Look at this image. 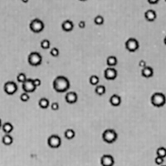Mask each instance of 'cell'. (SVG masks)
Returning a JSON list of instances; mask_svg holds the SVG:
<instances>
[{
  "label": "cell",
  "instance_id": "obj_1",
  "mask_svg": "<svg viewBox=\"0 0 166 166\" xmlns=\"http://www.w3.org/2000/svg\"><path fill=\"white\" fill-rule=\"evenodd\" d=\"M70 87V82L64 76H58L53 81V88L57 92H64Z\"/></svg>",
  "mask_w": 166,
  "mask_h": 166
},
{
  "label": "cell",
  "instance_id": "obj_2",
  "mask_svg": "<svg viewBox=\"0 0 166 166\" xmlns=\"http://www.w3.org/2000/svg\"><path fill=\"white\" fill-rule=\"evenodd\" d=\"M166 102V97L165 94L161 92L154 93L151 97V103L156 107H161Z\"/></svg>",
  "mask_w": 166,
  "mask_h": 166
},
{
  "label": "cell",
  "instance_id": "obj_3",
  "mask_svg": "<svg viewBox=\"0 0 166 166\" xmlns=\"http://www.w3.org/2000/svg\"><path fill=\"white\" fill-rule=\"evenodd\" d=\"M117 136L118 135L116 133L115 130L113 129H107L106 130L103 134H102V139L103 140L106 142V143L111 144L113 142H115V140H117Z\"/></svg>",
  "mask_w": 166,
  "mask_h": 166
},
{
  "label": "cell",
  "instance_id": "obj_4",
  "mask_svg": "<svg viewBox=\"0 0 166 166\" xmlns=\"http://www.w3.org/2000/svg\"><path fill=\"white\" fill-rule=\"evenodd\" d=\"M28 60L30 65H32V66H38V65H40L42 63V55L39 52H32L28 55Z\"/></svg>",
  "mask_w": 166,
  "mask_h": 166
},
{
  "label": "cell",
  "instance_id": "obj_5",
  "mask_svg": "<svg viewBox=\"0 0 166 166\" xmlns=\"http://www.w3.org/2000/svg\"><path fill=\"white\" fill-rule=\"evenodd\" d=\"M29 27H30L32 32H40L44 28V23H43V22L42 21L41 19H35L31 21Z\"/></svg>",
  "mask_w": 166,
  "mask_h": 166
},
{
  "label": "cell",
  "instance_id": "obj_6",
  "mask_svg": "<svg viewBox=\"0 0 166 166\" xmlns=\"http://www.w3.org/2000/svg\"><path fill=\"white\" fill-rule=\"evenodd\" d=\"M47 144L51 148L56 149L60 147L62 145V140L60 136H58L57 135H52L47 139Z\"/></svg>",
  "mask_w": 166,
  "mask_h": 166
},
{
  "label": "cell",
  "instance_id": "obj_7",
  "mask_svg": "<svg viewBox=\"0 0 166 166\" xmlns=\"http://www.w3.org/2000/svg\"><path fill=\"white\" fill-rule=\"evenodd\" d=\"M125 47L130 52L136 51L139 48V42L135 37H130L129 39L125 42Z\"/></svg>",
  "mask_w": 166,
  "mask_h": 166
},
{
  "label": "cell",
  "instance_id": "obj_8",
  "mask_svg": "<svg viewBox=\"0 0 166 166\" xmlns=\"http://www.w3.org/2000/svg\"><path fill=\"white\" fill-rule=\"evenodd\" d=\"M4 91L7 94L13 95V94H14V93L18 91V86H17V84L14 82H13V81L7 82L4 84Z\"/></svg>",
  "mask_w": 166,
  "mask_h": 166
},
{
  "label": "cell",
  "instance_id": "obj_9",
  "mask_svg": "<svg viewBox=\"0 0 166 166\" xmlns=\"http://www.w3.org/2000/svg\"><path fill=\"white\" fill-rule=\"evenodd\" d=\"M23 91L27 93L34 92L35 89H36V87H35V85L33 83V79H27L23 83Z\"/></svg>",
  "mask_w": 166,
  "mask_h": 166
},
{
  "label": "cell",
  "instance_id": "obj_10",
  "mask_svg": "<svg viewBox=\"0 0 166 166\" xmlns=\"http://www.w3.org/2000/svg\"><path fill=\"white\" fill-rule=\"evenodd\" d=\"M115 164V160L111 155H104L101 158V165L102 166H113Z\"/></svg>",
  "mask_w": 166,
  "mask_h": 166
},
{
  "label": "cell",
  "instance_id": "obj_11",
  "mask_svg": "<svg viewBox=\"0 0 166 166\" xmlns=\"http://www.w3.org/2000/svg\"><path fill=\"white\" fill-rule=\"evenodd\" d=\"M104 76L108 80H114L117 77V71L114 67H107L104 72Z\"/></svg>",
  "mask_w": 166,
  "mask_h": 166
},
{
  "label": "cell",
  "instance_id": "obj_12",
  "mask_svg": "<svg viewBox=\"0 0 166 166\" xmlns=\"http://www.w3.org/2000/svg\"><path fill=\"white\" fill-rule=\"evenodd\" d=\"M77 94L75 92H69L66 94V97H65V99L66 101L70 103V104H72V103H75V102L77 101Z\"/></svg>",
  "mask_w": 166,
  "mask_h": 166
},
{
  "label": "cell",
  "instance_id": "obj_13",
  "mask_svg": "<svg viewBox=\"0 0 166 166\" xmlns=\"http://www.w3.org/2000/svg\"><path fill=\"white\" fill-rule=\"evenodd\" d=\"M145 17L147 19L148 21H154L157 18L156 12L154 9H148L145 13Z\"/></svg>",
  "mask_w": 166,
  "mask_h": 166
},
{
  "label": "cell",
  "instance_id": "obj_14",
  "mask_svg": "<svg viewBox=\"0 0 166 166\" xmlns=\"http://www.w3.org/2000/svg\"><path fill=\"white\" fill-rule=\"evenodd\" d=\"M62 28L66 32H69L73 29L74 24L71 20H65L64 22L62 23Z\"/></svg>",
  "mask_w": 166,
  "mask_h": 166
},
{
  "label": "cell",
  "instance_id": "obj_15",
  "mask_svg": "<svg viewBox=\"0 0 166 166\" xmlns=\"http://www.w3.org/2000/svg\"><path fill=\"white\" fill-rule=\"evenodd\" d=\"M110 103L112 106H117L121 103V98L119 95L116 94H113L111 97H110Z\"/></svg>",
  "mask_w": 166,
  "mask_h": 166
},
{
  "label": "cell",
  "instance_id": "obj_16",
  "mask_svg": "<svg viewBox=\"0 0 166 166\" xmlns=\"http://www.w3.org/2000/svg\"><path fill=\"white\" fill-rule=\"evenodd\" d=\"M154 74V70L151 67H145L144 68H142L141 71V75L145 77H152Z\"/></svg>",
  "mask_w": 166,
  "mask_h": 166
},
{
  "label": "cell",
  "instance_id": "obj_17",
  "mask_svg": "<svg viewBox=\"0 0 166 166\" xmlns=\"http://www.w3.org/2000/svg\"><path fill=\"white\" fill-rule=\"evenodd\" d=\"M2 128H3V130H4V133L9 134V133L12 132V130H14V126H13V124H11L10 122H5L4 124L2 125Z\"/></svg>",
  "mask_w": 166,
  "mask_h": 166
},
{
  "label": "cell",
  "instance_id": "obj_18",
  "mask_svg": "<svg viewBox=\"0 0 166 166\" xmlns=\"http://www.w3.org/2000/svg\"><path fill=\"white\" fill-rule=\"evenodd\" d=\"M106 63L107 65L110 67H112L115 65L117 64V58L115 56H109L106 59Z\"/></svg>",
  "mask_w": 166,
  "mask_h": 166
},
{
  "label": "cell",
  "instance_id": "obj_19",
  "mask_svg": "<svg viewBox=\"0 0 166 166\" xmlns=\"http://www.w3.org/2000/svg\"><path fill=\"white\" fill-rule=\"evenodd\" d=\"M2 141H3V143L5 145H10L11 144L13 143L14 139L9 134H5L3 136V138H2Z\"/></svg>",
  "mask_w": 166,
  "mask_h": 166
},
{
  "label": "cell",
  "instance_id": "obj_20",
  "mask_svg": "<svg viewBox=\"0 0 166 166\" xmlns=\"http://www.w3.org/2000/svg\"><path fill=\"white\" fill-rule=\"evenodd\" d=\"M38 105H39V106L42 107V108L46 109V108H47V107L49 106V100H48L47 98L42 97V98H41V99L39 100Z\"/></svg>",
  "mask_w": 166,
  "mask_h": 166
},
{
  "label": "cell",
  "instance_id": "obj_21",
  "mask_svg": "<svg viewBox=\"0 0 166 166\" xmlns=\"http://www.w3.org/2000/svg\"><path fill=\"white\" fill-rule=\"evenodd\" d=\"M64 135L66 138L68 139V140H72V139H73L74 137H75L76 133H75V131H74V130L67 129L66 131H65Z\"/></svg>",
  "mask_w": 166,
  "mask_h": 166
},
{
  "label": "cell",
  "instance_id": "obj_22",
  "mask_svg": "<svg viewBox=\"0 0 166 166\" xmlns=\"http://www.w3.org/2000/svg\"><path fill=\"white\" fill-rule=\"evenodd\" d=\"M95 92L98 95H103L104 93L106 92V87L103 85H98L95 88Z\"/></svg>",
  "mask_w": 166,
  "mask_h": 166
},
{
  "label": "cell",
  "instance_id": "obj_23",
  "mask_svg": "<svg viewBox=\"0 0 166 166\" xmlns=\"http://www.w3.org/2000/svg\"><path fill=\"white\" fill-rule=\"evenodd\" d=\"M157 156L165 158L166 157V148L165 147H159L156 150Z\"/></svg>",
  "mask_w": 166,
  "mask_h": 166
},
{
  "label": "cell",
  "instance_id": "obj_24",
  "mask_svg": "<svg viewBox=\"0 0 166 166\" xmlns=\"http://www.w3.org/2000/svg\"><path fill=\"white\" fill-rule=\"evenodd\" d=\"M89 82L92 85H97L98 82H99V77H97V75H92V76L90 77Z\"/></svg>",
  "mask_w": 166,
  "mask_h": 166
},
{
  "label": "cell",
  "instance_id": "obj_25",
  "mask_svg": "<svg viewBox=\"0 0 166 166\" xmlns=\"http://www.w3.org/2000/svg\"><path fill=\"white\" fill-rule=\"evenodd\" d=\"M94 22L97 25H102V23H104V18L102 17V15H97L94 19Z\"/></svg>",
  "mask_w": 166,
  "mask_h": 166
},
{
  "label": "cell",
  "instance_id": "obj_26",
  "mask_svg": "<svg viewBox=\"0 0 166 166\" xmlns=\"http://www.w3.org/2000/svg\"><path fill=\"white\" fill-rule=\"evenodd\" d=\"M50 44H51V43H50V41L47 40V39H43V40H42L41 42V47L43 49H47V48H49Z\"/></svg>",
  "mask_w": 166,
  "mask_h": 166
},
{
  "label": "cell",
  "instance_id": "obj_27",
  "mask_svg": "<svg viewBox=\"0 0 166 166\" xmlns=\"http://www.w3.org/2000/svg\"><path fill=\"white\" fill-rule=\"evenodd\" d=\"M17 79H18V81H19V82H22L23 83L26 80H27V77H26V75L25 73H23V72H21V73H19L18 76H17Z\"/></svg>",
  "mask_w": 166,
  "mask_h": 166
},
{
  "label": "cell",
  "instance_id": "obj_28",
  "mask_svg": "<svg viewBox=\"0 0 166 166\" xmlns=\"http://www.w3.org/2000/svg\"><path fill=\"white\" fill-rule=\"evenodd\" d=\"M29 95H28V93L27 92H24V93H22L21 94V96H20V99L23 101V102H28V100H29Z\"/></svg>",
  "mask_w": 166,
  "mask_h": 166
},
{
  "label": "cell",
  "instance_id": "obj_29",
  "mask_svg": "<svg viewBox=\"0 0 166 166\" xmlns=\"http://www.w3.org/2000/svg\"><path fill=\"white\" fill-rule=\"evenodd\" d=\"M50 53H51L52 56L57 57V56H58V54H59V50L57 47H52L51 49V51H50Z\"/></svg>",
  "mask_w": 166,
  "mask_h": 166
},
{
  "label": "cell",
  "instance_id": "obj_30",
  "mask_svg": "<svg viewBox=\"0 0 166 166\" xmlns=\"http://www.w3.org/2000/svg\"><path fill=\"white\" fill-rule=\"evenodd\" d=\"M155 164L158 165H161L162 164L164 163V158L157 156L156 158H155Z\"/></svg>",
  "mask_w": 166,
  "mask_h": 166
},
{
  "label": "cell",
  "instance_id": "obj_31",
  "mask_svg": "<svg viewBox=\"0 0 166 166\" xmlns=\"http://www.w3.org/2000/svg\"><path fill=\"white\" fill-rule=\"evenodd\" d=\"M51 107L52 110L57 111V110H58V108H59V104H58V103H57V102H52V103L51 104Z\"/></svg>",
  "mask_w": 166,
  "mask_h": 166
},
{
  "label": "cell",
  "instance_id": "obj_32",
  "mask_svg": "<svg viewBox=\"0 0 166 166\" xmlns=\"http://www.w3.org/2000/svg\"><path fill=\"white\" fill-rule=\"evenodd\" d=\"M33 83H34V85H35V87H39L40 85H41V80L40 79H33Z\"/></svg>",
  "mask_w": 166,
  "mask_h": 166
},
{
  "label": "cell",
  "instance_id": "obj_33",
  "mask_svg": "<svg viewBox=\"0 0 166 166\" xmlns=\"http://www.w3.org/2000/svg\"><path fill=\"white\" fill-rule=\"evenodd\" d=\"M139 66L140 67H146V62H145V60H140L139 62Z\"/></svg>",
  "mask_w": 166,
  "mask_h": 166
},
{
  "label": "cell",
  "instance_id": "obj_34",
  "mask_svg": "<svg viewBox=\"0 0 166 166\" xmlns=\"http://www.w3.org/2000/svg\"><path fill=\"white\" fill-rule=\"evenodd\" d=\"M78 26L81 28H85V26H86V23H85L84 21H80L78 23Z\"/></svg>",
  "mask_w": 166,
  "mask_h": 166
},
{
  "label": "cell",
  "instance_id": "obj_35",
  "mask_svg": "<svg viewBox=\"0 0 166 166\" xmlns=\"http://www.w3.org/2000/svg\"><path fill=\"white\" fill-rule=\"evenodd\" d=\"M148 3L151 4H155L158 3V0H148Z\"/></svg>",
  "mask_w": 166,
  "mask_h": 166
},
{
  "label": "cell",
  "instance_id": "obj_36",
  "mask_svg": "<svg viewBox=\"0 0 166 166\" xmlns=\"http://www.w3.org/2000/svg\"><path fill=\"white\" fill-rule=\"evenodd\" d=\"M164 42H165V45H166V37H165V38H164Z\"/></svg>",
  "mask_w": 166,
  "mask_h": 166
},
{
  "label": "cell",
  "instance_id": "obj_37",
  "mask_svg": "<svg viewBox=\"0 0 166 166\" xmlns=\"http://www.w3.org/2000/svg\"><path fill=\"white\" fill-rule=\"evenodd\" d=\"M163 166H166V165H163Z\"/></svg>",
  "mask_w": 166,
  "mask_h": 166
}]
</instances>
